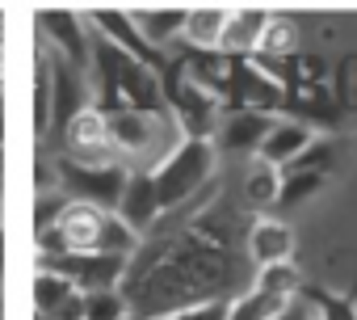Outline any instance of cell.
Masks as SVG:
<instances>
[{
  "mask_svg": "<svg viewBox=\"0 0 357 320\" xmlns=\"http://www.w3.org/2000/svg\"><path fill=\"white\" fill-rule=\"evenodd\" d=\"M93 72H97V114H118V110H143V114H168L164 110V89L160 76L151 68H143L139 59H130L126 51H118L114 43L97 38L93 51Z\"/></svg>",
  "mask_w": 357,
  "mask_h": 320,
  "instance_id": "cell-1",
  "label": "cell"
},
{
  "mask_svg": "<svg viewBox=\"0 0 357 320\" xmlns=\"http://www.w3.org/2000/svg\"><path fill=\"white\" fill-rule=\"evenodd\" d=\"M211 173H215V143L211 139H181L151 169V186H155L160 211L185 207L194 194H202V186L211 182Z\"/></svg>",
  "mask_w": 357,
  "mask_h": 320,
  "instance_id": "cell-2",
  "label": "cell"
},
{
  "mask_svg": "<svg viewBox=\"0 0 357 320\" xmlns=\"http://www.w3.org/2000/svg\"><path fill=\"white\" fill-rule=\"evenodd\" d=\"M59 249L63 253H109V257H130L139 249V236L109 211L72 203L63 211V219L55 224Z\"/></svg>",
  "mask_w": 357,
  "mask_h": 320,
  "instance_id": "cell-3",
  "label": "cell"
},
{
  "mask_svg": "<svg viewBox=\"0 0 357 320\" xmlns=\"http://www.w3.org/2000/svg\"><path fill=\"white\" fill-rule=\"evenodd\" d=\"M160 89H164V110L172 114V122L181 126L185 139H211L215 143V131H219V101L211 93H202L185 68H181V55H168V68L160 76Z\"/></svg>",
  "mask_w": 357,
  "mask_h": 320,
  "instance_id": "cell-4",
  "label": "cell"
},
{
  "mask_svg": "<svg viewBox=\"0 0 357 320\" xmlns=\"http://www.w3.org/2000/svg\"><path fill=\"white\" fill-rule=\"evenodd\" d=\"M55 177H59V194L68 203H84V207H97V211L114 215L130 173L118 165V160H109V165H84V160L59 156L55 160Z\"/></svg>",
  "mask_w": 357,
  "mask_h": 320,
  "instance_id": "cell-5",
  "label": "cell"
},
{
  "mask_svg": "<svg viewBox=\"0 0 357 320\" xmlns=\"http://www.w3.org/2000/svg\"><path fill=\"white\" fill-rule=\"evenodd\" d=\"M43 270L68 278L80 295L93 291H118L126 278V257H109V253H55L43 257Z\"/></svg>",
  "mask_w": 357,
  "mask_h": 320,
  "instance_id": "cell-6",
  "label": "cell"
},
{
  "mask_svg": "<svg viewBox=\"0 0 357 320\" xmlns=\"http://www.w3.org/2000/svg\"><path fill=\"white\" fill-rule=\"evenodd\" d=\"M84 110H89L84 72L72 68L63 55H51V139H59L68 131V122Z\"/></svg>",
  "mask_w": 357,
  "mask_h": 320,
  "instance_id": "cell-7",
  "label": "cell"
},
{
  "mask_svg": "<svg viewBox=\"0 0 357 320\" xmlns=\"http://www.w3.org/2000/svg\"><path fill=\"white\" fill-rule=\"evenodd\" d=\"M93 17V26L101 30V38L105 43H114L118 51H126L130 59H139L143 68H151L155 76H164V68H168V51H155L135 26H130V17H126V9H93L89 13Z\"/></svg>",
  "mask_w": 357,
  "mask_h": 320,
  "instance_id": "cell-8",
  "label": "cell"
},
{
  "mask_svg": "<svg viewBox=\"0 0 357 320\" xmlns=\"http://www.w3.org/2000/svg\"><path fill=\"white\" fill-rule=\"evenodd\" d=\"M59 139H63V156L84 160V165H109V160H114V143H109L105 118H101L93 106H89L84 114H76Z\"/></svg>",
  "mask_w": 357,
  "mask_h": 320,
  "instance_id": "cell-9",
  "label": "cell"
},
{
  "mask_svg": "<svg viewBox=\"0 0 357 320\" xmlns=\"http://www.w3.org/2000/svg\"><path fill=\"white\" fill-rule=\"evenodd\" d=\"M38 26H43V34L55 43V55H63L72 68H89V51H93V38H89V30H84V22H80V13H72V9H38Z\"/></svg>",
  "mask_w": 357,
  "mask_h": 320,
  "instance_id": "cell-10",
  "label": "cell"
},
{
  "mask_svg": "<svg viewBox=\"0 0 357 320\" xmlns=\"http://www.w3.org/2000/svg\"><path fill=\"white\" fill-rule=\"evenodd\" d=\"M135 236H147L151 228H155V219L164 215L160 211V203H155V186H151V173H143V169H135L130 177H126V190H122V198H118V211H114Z\"/></svg>",
  "mask_w": 357,
  "mask_h": 320,
  "instance_id": "cell-11",
  "label": "cell"
},
{
  "mask_svg": "<svg viewBox=\"0 0 357 320\" xmlns=\"http://www.w3.org/2000/svg\"><path fill=\"white\" fill-rule=\"evenodd\" d=\"M273 114H257V110H227L219 118V131H215V147H227V152H257L265 143V135L273 131Z\"/></svg>",
  "mask_w": 357,
  "mask_h": 320,
  "instance_id": "cell-12",
  "label": "cell"
},
{
  "mask_svg": "<svg viewBox=\"0 0 357 320\" xmlns=\"http://www.w3.org/2000/svg\"><path fill=\"white\" fill-rule=\"evenodd\" d=\"M311 143H315V131H311L307 122L278 118L273 131L265 135V143L257 147V156H261V165H269V169H286V165H294V160H298Z\"/></svg>",
  "mask_w": 357,
  "mask_h": 320,
  "instance_id": "cell-13",
  "label": "cell"
},
{
  "mask_svg": "<svg viewBox=\"0 0 357 320\" xmlns=\"http://www.w3.org/2000/svg\"><path fill=\"white\" fill-rule=\"evenodd\" d=\"M34 316H47V320H84V295L68 278L43 270L38 282H34Z\"/></svg>",
  "mask_w": 357,
  "mask_h": 320,
  "instance_id": "cell-14",
  "label": "cell"
},
{
  "mask_svg": "<svg viewBox=\"0 0 357 320\" xmlns=\"http://www.w3.org/2000/svg\"><path fill=\"white\" fill-rule=\"evenodd\" d=\"M269 26V9L261 5H244V9H231L227 17V30H223V43H219V55H231V59H252L257 55V43Z\"/></svg>",
  "mask_w": 357,
  "mask_h": 320,
  "instance_id": "cell-15",
  "label": "cell"
},
{
  "mask_svg": "<svg viewBox=\"0 0 357 320\" xmlns=\"http://www.w3.org/2000/svg\"><path fill=\"white\" fill-rule=\"evenodd\" d=\"M126 17H130V26L155 47V51H168L176 38H181V30H185V17H190V9H168V5H139V9H126Z\"/></svg>",
  "mask_w": 357,
  "mask_h": 320,
  "instance_id": "cell-16",
  "label": "cell"
},
{
  "mask_svg": "<svg viewBox=\"0 0 357 320\" xmlns=\"http://www.w3.org/2000/svg\"><path fill=\"white\" fill-rule=\"evenodd\" d=\"M294 249V236L282 219H257L248 228V257L265 270V266H286Z\"/></svg>",
  "mask_w": 357,
  "mask_h": 320,
  "instance_id": "cell-17",
  "label": "cell"
},
{
  "mask_svg": "<svg viewBox=\"0 0 357 320\" xmlns=\"http://www.w3.org/2000/svg\"><path fill=\"white\" fill-rule=\"evenodd\" d=\"M227 17H231L227 5H198V9H190L185 30H181L185 47L190 51H219L223 30H227Z\"/></svg>",
  "mask_w": 357,
  "mask_h": 320,
  "instance_id": "cell-18",
  "label": "cell"
},
{
  "mask_svg": "<svg viewBox=\"0 0 357 320\" xmlns=\"http://www.w3.org/2000/svg\"><path fill=\"white\" fill-rule=\"evenodd\" d=\"M298 55V26L290 13H269V26L257 43V59H290Z\"/></svg>",
  "mask_w": 357,
  "mask_h": 320,
  "instance_id": "cell-19",
  "label": "cell"
},
{
  "mask_svg": "<svg viewBox=\"0 0 357 320\" xmlns=\"http://www.w3.org/2000/svg\"><path fill=\"white\" fill-rule=\"evenodd\" d=\"M290 303H294V299H278V295L252 286L248 295H240V299L227 303V320H282V312H286Z\"/></svg>",
  "mask_w": 357,
  "mask_h": 320,
  "instance_id": "cell-20",
  "label": "cell"
},
{
  "mask_svg": "<svg viewBox=\"0 0 357 320\" xmlns=\"http://www.w3.org/2000/svg\"><path fill=\"white\" fill-rule=\"evenodd\" d=\"M34 126L38 135H51V55H38L34 68Z\"/></svg>",
  "mask_w": 357,
  "mask_h": 320,
  "instance_id": "cell-21",
  "label": "cell"
},
{
  "mask_svg": "<svg viewBox=\"0 0 357 320\" xmlns=\"http://www.w3.org/2000/svg\"><path fill=\"white\" fill-rule=\"evenodd\" d=\"M257 291H269V295H278V299H294L298 291H303V278H298V270L286 261V266H265L261 274H257Z\"/></svg>",
  "mask_w": 357,
  "mask_h": 320,
  "instance_id": "cell-22",
  "label": "cell"
},
{
  "mask_svg": "<svg viewBox=\"0 0 357 320\" xmlns=\"http://www.w3.org/2000/svg\"><path fill=\"white\" fill-rule=\"evenodd\" d=\"M278 186H282V173L269 169V165H257L244 182V198L252 207H265V203H278Z\"/></svg>",
  "mask_w": 357,
  "mask_h": 320,
  "instance_id": "cell-23",
  "label": "cell"
},
{
  "mask_svg": "<svg viewBox=\"0 0 357 320\" xmlns=\"http://www.w3.org/2000/svg\"><path fill=\"white\" fill-rule=\"evenodd\" d=\"M319 186H324V177H319V173H282V186H278V207H294V203L311 198Z\"/></svg>",
  "mask_w": 357,
  "mask_h": 320,
  "instance_id": "cell-24",
  "label": "cell"
},
{
  "mask_svg": "<svg viewBox=\"0 0 357 320\" xmlns=\"http://www.w3.org/2000/svg\"><path fill=\"white\" fill-rule=\"evenodd\" d=\"M130 307L122 299V291H93L84 295V320H122Z\"/></svg>",
  "mask_w": 357,
  "mask_h": 320,
  "instance_id": "cell-25",
  "label": "cell"
},
{
  "mask_svg": "<svg viewBox=\"0 0 357 320\" xmlns=\"http://www.w3.org/2000/svg\"><path fill=\"white\" fill-rule=\"evenodd\" d=\"M336 110H357V55H344L336 64Z\"/></svg>",
  "mask_w": 357,
  "mask_h": 320,
  "instance_id": "cell-26",
  "label": "cell"
},
{
  "mask_svg": "<svg viewBox=\"0 0 357 320\" xmlns=\"http://www.w3.org/2000/svg\"><path fill=\"white\" fill-rule=\"evenodd\" d=\"M68 207H72V203H68L59 190L38 194V198H34V232H38V236H43V232H51V228L63 219V211H68Z\"/></svg>",
  "mask_w": 357,
  "mask_h": 320,
  "instance_id": "cell-27",
  "label": "cell"
},
{
  "mask_svg": "<svg viewBox=\"0 0 357 320\" xmlns=\"http://www.w3.org/2000/svg\"><path fill=\"white\" fill-rule=\"evenodd\" d=\"M168 320H227V303L215 299V303H198V307H185V312H176Z\"/></svg>",
  "mask_w": 357,
  "mask_h": 320,
  "instance_id": "cell-28",
  "label": "cell"
},
{
  "mask_svg": "<svg viewBox=\"0 0 357 320\" xmlns=\"http://www.w3.org/2000/svg\"><path fill=\"white\" fill-rule=\"evenodd\" d=\"M0 135H5V80H0Z\"/></svg>",
  "mask_w": 357,
  "mask_h": 320,
  "instance_id": "cell-29",
  "label": "cell"
},
{
  "mask_svg": "<svg viewBox=\"0 0 357 320\" xmlns=\"http://www.w3.org/2000/svg\"><path fill=\"white\" fill-rule=\"evenodd\" d=\"M0 270H5V236H0Z\"/></svg>",
  "mask_w": 357,
  "mask_h": 320,
  "instance_id": "cell-30",
  "label": "cell"
},
{
  "mask_svg": "<svg viewBox=\"0 0 357 320\" xmlns=\"http://www.w3.org/2000/svg\"><path fill=\"white\" fill-rule=\"evenodd\" d=\"M122 320H139V316H130V312H126V316H122Z\"/></svg>",
  "mask_w": 357,
  "mask_h": 320,
  "instance_id": "cell-31",
  "label": "cell"
}]
</instances>
